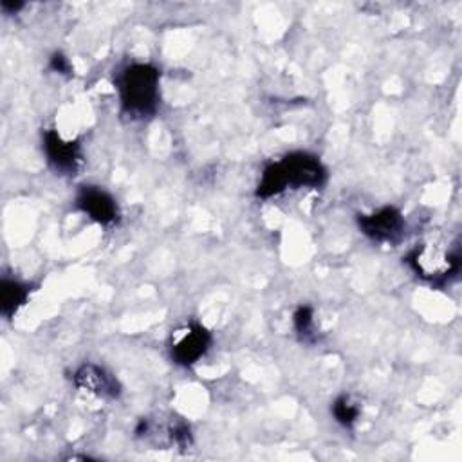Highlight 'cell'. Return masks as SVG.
I'll list each match as a JSON object with an SVG mask.
<instances>
[{"label":"cell","mask_w":462,"mask_h":462,"mask_svg":"<svg viewBox=\"0 0 462 462\" xmlns=\"http://www.w3.org/2000/svg\"><path fill=\"white\" fill-rule=\"evenodd\" d=\"M23 7V4H9V2H2V9L4 11H7V9H13V11H18V9H22Z\"/></svg>","instance_id":"obj_13"},{"label":"cell","mask_w":462,"mask_h":462,"mask_svg":"<svg viewBox=\"0 0 462 462\" xmlns=\"http://www.w3.org/2000/svg\"><path fill=\"white\" fill-rule=\"evenodd\" d=\"M161 72L152 63H130L116 76L121 108L128 117L144 119L157 112L161 99Z\"/></svg>","instance_id":"obj_2"},{"label":"cell","mask_w":462,"mask_h":462,"mask_svg":"<svg viewBox=\"0 0 462 462\" xmlns=\"http://www.w3.org/2000/svg\"><path fill=\"white\" fill-rule=\"evenodd\" d=\"M43 152L49 166L60 175H74L81 166L79 143L61 137L56 130L43 132Z\"/></svg>","instance_id":"obj_6"},{"label":"cell","mask_w":462,"mask_h":462,"mask_svg":"<svg viewBox=\"0 0 462 462\" xmlns=\"http://www.w3.org/2000/svg\"><path fill=\"white\" fill-rule=\"evenodd\" d=\"M74 384L96 397L114 401L121 395V383L106 368L96 363H83L72 375Z\"/></svg>","instance_id":"obj_8"},{"label":"cell","mask_w":462,"mask_h":462,"mask_svg":"<svg viewBox=\"0 0 462 462\" xmlns=\"http://www.w3.org/2000/svg\"><path fill=\"white\" fill-rule=\"evenodd\" d=\"M357 226L365 236L379 244H393L404 233V217L393 206H383L372 213L357 217Z\"/></svg>","instance_id":"obj_5"},{"label":"cell","mask_w":462,"mask_h":462,"mask_svg":"<svg viewBox=\"0 0 462 462\" xmlns=\"http://www.w3.org/2000/svg\"><path fill=\"white\" fill-rule=\"evenodd\" d=\"M330 413H332L334 420H336L339 426L350 430V428H354L356 422L359 420L361 406H359V402H357L354 397L343 393V395H339V397L334 399V402H332V406H330Z\"/></svg>","instance_id":"obj_10"},{"label":"cell","mask_w":462,"mask_h":462,"mask_svg":"<svg viewBox=\"0 0 462 462\" xmlns=\"http://www.w3.org/2000/svg\"><path fill=\"white\" fill-rule=\"evenodd\" d=\"M76 206L101 226H112L119 220L116 199L99 186H83L76 195Z\"/></svg>","instance_id":"obj_7"},{"label":"cell","mask_w":462,"mask_h":462,"mask_svg":"<svg viewBox=\"0 0 462 462\" xmlns=\"http://www.w3.org/2000/svg\"><path fill=\"white\" fill-rule=\"evenodd\" d=\"M406 262L417 273V276L430 282L446 280L460 267V256L457 251H440L431 244L417 245L408 254Z\"/></svg>","instance_id":"obj_3"},{"label":"cell","mask_w":462,"mask_h":462,"mask_svg":"<svg viewBox=\"0 0 462 462\" xmlns=\"http://www.w3.org/2000/svg\"><path fill=\"white\" fill-rule=\"evenodd\" d=\"M327 182V168L318 155L309 152H291L283 159L263 168L256 186L258 199H271L287 188L316 189Z\"/></svg>","instance_id":"obj_1"},{"label":"cell","mask_w":462,"mask_h":462,"mask_svg":"<svg viewBox=\"0 0 462 462\" xmlns=\"http://www.w3.org/2000/svg\"><path fill=\"white\" fill-rule=\"evenodd\" d=\"M213 343L211 332L199 321H189L177 330L171 343V359L180 366H193L200 361Z\"/></svg>","instance_id":"obj_4"},{"label":"cell","mask_w":462,"mask_h":462,"mask_svg":"<svg viewBox=\"0 0 462 462\" xmlns=\"http://www.w3.org/2000/svg\"><path fill=\"white\" fill-rule=\"evenodd\" d=\"M292 325L301 341L316 339V323H314V309L310 305H300L292 314Z\"/></svg>","instance_id":"obj_11"},{"label":"cell","mask_w":462,"mask_h":462,"mask_svg":"<svg viewBox=\"0 0 462 462\" xmlns=\"http://www.w3.org/2000/svg\"><path fill=\"white\" fill-rule=\"evenodd\" d=\"M31 294V285L16 280V278H7L4 276L0 282V312L5 318H11L18 312L20 307L25 305L27 298Z\"/></svg>","instance_id":"obj_9"},{"label":"cell","mask_w":462,"mask_h":462,"mask_svg":"<svg viewBox=\"0 0 462 462\" xmlns=\"http://www.w3.org/2000/svg\"><path fill=\"white\" fill-rule=\"evenodd\" d=\"M49 67L52 72H58V74H63V76H70L72 72V65L69 61V58L61 52H54L49 60Z\"/></svg>","instance_id":"obj_12"}]
</instances>
